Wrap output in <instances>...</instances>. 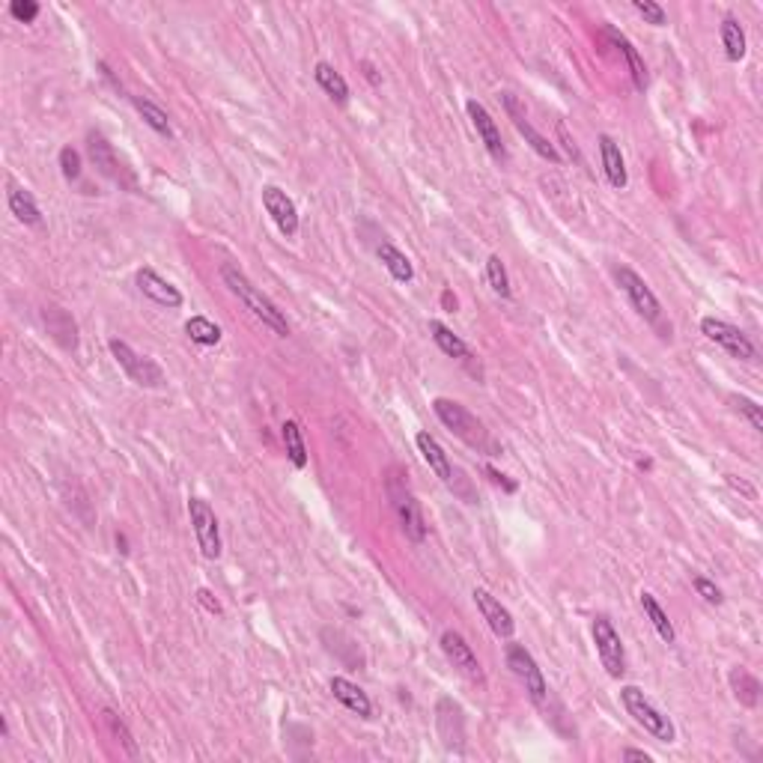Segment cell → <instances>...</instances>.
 <instances>
[{"mask_svg":"<svg viewBox=\"0 0 763 763\" xmlns=\"http://www.w3.org/2000/svg\"><path fill=\"white\" fill-rule=\"evenodd\" d=\"M9 15L22 24H33L39 15V4H33V0H13V4H9Z\"/></svg>","mask_w":763,"mask_h":763,"instance_id":"74e56055","label":"cell"},{"mask_svg":"<svg viewBox=\"0 0 763 763\" xmlns=\"http://www.w3.org/2000/svg\"><path fill=\"white\" fill-rule=\"evenodd\" d=\"M197 603L206 608V612H212V615H221V603L215 596H212V591H206V587H200L197 591Z\"/></svg>","mask_w":763,"mask_h":763,"instance_id":"f35d334b","label":"cell"},{"mask_svg":"<svg viewBox=\"0 0 763 763\" xmlns=\"http://www.w3.org/2000/svg\"><path fill=\"white\" fill-rule=\"evenodd\" d=\"M620 704H624L626 713L633 716L635 725L644 728L653 739H659V742H674L677 739L674 721H671L638 686H624V689H620Z\"/></svg>","mask_w":763,"mask_h":763,"instance_id":"277c9868","label":"cell"},{"mask_svg":"<svg viewBox=\"0 0 763 763\" xmlns=\"http://www.w3.org/2000/svg\"><path fill=\"white\" fill-rule=\"evenodd\" d=\"M501 101H504V110H507V117L513 119V126H516V131L519 135L525 138V144L531 147L537 156L540 158H546V161H552V165H558V161H561V152L555 149V144L552 140H548L546 135H540V131H537L534 126H531V119H528V114H525V108H522V101H519L513 93H501Z\"/></svg>","mask_w":763,"mask_h":763,"instance_id":"8fae6325","label":"cell"},{"mask_svg":"<svg viewBox=\"0 0 763 763\" xmlns=\"http://www.w3.org/2000/svg\"><path fill=\"white\" fill-rule=\"evenodd\" d=\"M60 170L69 182L81 179V152L75 147H63L60 149Z\"/></svg>","mask_w":763,"mask_h":763,"instance_id":"e575fe53","label":"cell"},{"mask_svg":"<svg viewBox=\"0 0 763 763\" xmlns=\"http://www.w3.org/2000/svg\"><path fill=\"white\" fill-rule=\"evenodd\" d=\"M721 33V45H725V54L730 63H739L742 57H746V30L737 22L734 15H725V22L719 27Z\"/></svg>","mask_w":763,"mask_h":763,"instance_id":"4316f807","label":"cell"},{"mask_svg":"<svg viewBox=\"0 0 763 763\" xmlns=\"http://www.w3.org/2000/svg\"><path fill=\"white\" fill-rule=\"evenodd\" d=\"M442 653L447 656V663L460 671L465 680H472V683H481V686L486 683L483 668H481V663H477L472 644H468V641L460 633H453V629L442 633Z\"/></svg>","mask_w":763,"mask_h":763,"instance_id":"5bb4252c","label":"cell"},{"mask_svg":"<svg viewBox=\"0 0 763 763\" xmlns=\"http://www.w3.org/2000/svg\"><path fill=\"white\" fill-rule=\"evenodd\" d=\"M465 114L468 119H472V126L477 131V138H481V144L486 147V152L498 161V165H504L507 158V147H504V138H501V129H498V123L492 119V114L486 110L481 101L477 99H468L465 101Z\"/></svg>","mask_w":763,"mask_h":763,"instance_id":"7c38bea8","label":"cell"},{"mask_svg":"<svg viewBox=\"0 0 763 763\" xmlns=\"http://www.w3.org/2000/svg\"><path fill=\"white\" fill-rule=\"evenodd\" d=\"M433 412H435V418H439L447 426V430H451L460 442H465L468 447H477V451H483V453H490V456L501 453V451H498V444L492 442V435L486 433V426L477 421L463 403L447 400V396H435Z\"/></svg>","mask_w":763,"mask_h":763,"instance_id":"7a4b0ae2","label":"cell"},{"mask_svg":"<svg viewBox=\"0 0 763 763\" xmlns=\"http://www.w3.org/2000/svg\"><path fill=\"white\" fill-rule=\"evenodd\" d=\"M9 212H13L22 224H27V227H39V224H43V212H39L36 200L27 188L9 191Z\"/></svg>","mask_w":763,"mask_h":763,"instance_id":"83f0119b","label":"cell"},{"mask_svg":"<svg viewBox=\"0 0 763 763\" xmlns=\"http://www.w3.org/2000/svg\"><path fill=\"white\" fill-rule=\"evenodd\" d=\"M594 644H596V653H599V663L608 671V677L620 680L626 671V647H624V638L615 629V624L608 620L606 615L594 617Z\"/></svg>","mask_w":763,"mask_h":763,"instance_id":"52a82bcc","label":"cell"},{"mask_svg":"<svg viewBox=\"0 0 763 763\" xmlns=\"http://www.w3.org/2000/svg\"><path fill=\"white\" fill-rule=\"evenodd\" d=\"M728 403L734 405V412H739L742 418L749 421V426L755 433H763V409H760V403H755L751 396H742V394H730L728 396Z\"/></svg>","mask_w":763,"mask_h":763,"instance_id":"d6a6232c","label":"cell"},{"mask_svg":"<svg viewBox=\"0 0 763 763\" xmlns=\"http://www.w3.org/2000/svg\"><path fill=\"white\" fill-rule=\"evenodd\" d=\"M474 606L477 612L483 615V620L490 624V629L498 638H513L516 633V620L513 615L507 612V606H501V599H495L490 591H483V587H474Z\"/></svg>","mask_w":763,"mask_h":763,"instance_id":"ac0fdd59","label":"cell"},{"mask_svg":"<svg viewBox=\"0 0 763 763\" xmlns=\"http://www.w3.org/2000/svg\"><path fill=\"white\" fill-rule=\"evenodd\" d=\"M131 105H135V110L140 114V119L156 131V135L161 138H170L173 135V129H170V117H167V110L165 108H158L156 101L147 99V96H131Z\"/></svg>","mask_w":763,"mask_h":763,"instance_id":"d4e9b609","label":"cell"},{"mask_svg":"<svg viewBox=\"0 0 763 763\" xmlns=\"http://www.w3.org/2000/svg\"><path fill=\"white\" fill-rule=\"evenodd\" d=\"M641 608H644L647 620H650V624H653L656 635L663 638L665 644H674V638H677V633H674V624H671V620H668L665 608L659 606V599H656L653 594H650V591H641Z\"/></svg>","mask_w":763,"mask_h":763,"instance_id":"484cf974","label":"cell"},{"mask_svg":"<svg viewBox=\"0 0 763 763\" xmlns=\"http://www.w3.org/2000/svg\"><path fill=\"white\" fill-rule=\"evenodd\" d=\"M691 587H695L698 596L704 599V603H710V606H721V599H725V596H721L719 587H716V582H710L707 576H695V578H691Z\"/></svg>","mask_w":763,"mask_h":763,"instance_id":"8d00e7d4","label":"cell"},{"mask_svg":"<svg viewBox=\"0 0 763 763\" xmlns=\"http://www.w3.org/2000/svg\"><path fill=\"white\" fill-rule=\"evenodd\" d=\"M262 209L269 212V218L274 221V227H278L283 236L287 239L299 236V209L287 191L278 186H262Z\"/></svg>","mask_w":763,"mask_h":763,"instance_id":"4fadbf2b","label":"cell"},{"mask_svg":"<svg viewBox=\"0 0 763 763\" xmlns=\"http://www.w3.org/2000/svg\"><path fill=\"white\" fill-rule=\"evenodd\" d=\"M186 334H188V338L195 340L197 346H218L221 338H224L221 325L212 322L209 317H191V320L186 322Z\"/></svg>","mask_w":763,"mask_h":763,"instance_id":"4dcf8cb0","label":"cell"},{"mask_svg":"<svg viewBox=\"0 0 763 763\" xmlns=\"http://www.w3.org/2000/svg\"><path fill=\"white\" fill-rule=\"evenodd\" d=\"M486 281H490V287H492L495 296H501V299L513 296L510 278H507V269H504V260L498 257V253H492V257L486 260Z\"/></svg>","mask_w":763,"mask_h":763,"instance_id":"1f68e13d","label":"cell"},{"mask_svg":"<svg viewBox=\"0 0 763 763\" xmlns=\"http://www.w3.org/2000/svg\"><path fill=\"white\" fill-rule=\"evenodd\" d=\"M624 760H644V763H650L653 758H650L647 751H641V749H624Z\"/></svg>","mask_w":763,"mask_h":763,"instance_id":"60d3db41","label":"cell"},{"mask_svg":"<svg viewBox=\"0 0 763 763\" xmlns=\"http://www.w3.org/2000/svg\"><path fill=\"white\" fill-rule=\"evenodd\" d=\"M188 516H191V525H195V537H197V546H200L203 558H209V561L221 558V528H218V516L209 507V501H203V498H191Z\"/></svg>","mask_w":763,"mask_h":763,"instance_id":"9c48e42d","label":"cell"},{"mask_svg":"<svg viewBox=\"0 0 763 763\" xmlns=\"http://www.w3.org/2000/svg\"><path fill=\"white\" fill-rule=\"evenodd\" d=\"M507 668L519 677V683L525 686L528 698H531L534 704H546L548 683H546L540 665H537V659L525 650V644H507Z\"/></svg>","mask_w":763,"mask_h":763,"instance_id":"ba28073f","label":"cell"},{"mask_svg":"<svg viewBox=\"0 0 763 763\" xmlns=\"http://www.w3.org/2000/svg\"><path fill=\"white\" fill-rule=\"evenodd\" d=\"M376 257L382 260V266L388 269V274L396 281V283H409L415 278V266H412V260L405 257V253L391 245V242H382L379 248H376Z\"/></svg>","mask_w":763,"mask_h":763,"instance_id":"603a6c76","label":"cell"},{"mask_svg":"<svg viewBox=\"0 0 763 763\" xmlns=\"http://www.w3.org/2000/svg\"><path fill=\"white\" fill-rule=\"evenodd\" d=\"M633 9L641 18H644L647 24H653V27H665L668 24V13L659 4H653V0H633Z\"/></svg>","mask_w":763,"mask_h":763,"instance_id":"836d02e7","label":"cell"},{"mask_svg":"<svg viewBox=\"0 0 763 763\" xmlns=\"http://www.w3.org/2000/svg\"><path fill=\"white\" fill-rule=\"evenodd\" d=\"M599 158H603L606 179L612 182L615 188H626V182H629L626 161H624V152H620V147L615 144L612 135H599Z\"/></svg>","mask_w":763,"mask_h":763,"instance_id":"ffe728a7","label":"cell"},{"mask_svg":"<svg viewBox=\"0 0 763 763\" xmlns=\"http://www.w3.org/2000/svg\"><path fill=\"white\" fill-rule=\"evenodd\" d=\"M701 334H704L707 340H713L716 346H721L725 352H730L734 358H742V361L758 358L755 343H751L746 334L737 329V325H730V322H725V320L704 317V320H701Z\"/></svg>","mask_w":763,"mask_h":763,"instance_id":"30bf717a","label":"cell"},{"mask_svg":"<svg viewBox=\"0 0 763 763\" xmlns=\"http://www.w3.org/2000/svg\"><path fill=\"white\" fill-rule=\"evenodd\" d=\"M615 281H617L620 292H624V296L629 299V304H633V310L638 313L641 320L650 322V325L663 322V304H659L656 292L647 287V281L641 278L638 272H633L629 266H617L615 269Z\"/></svg>","mask_w":763,"mask_h":763,"instance_id":"8992f818","label":"cell"},{"mask_svg":"<svg viewBox=\"0 0 763 763\" xmlns=\"http://www.w3.org/2000/svg\"><path fill=\"white\" fill-rule=\"evenodd\" d=\"M135 283H138V290L144 292V296L152 301V304H158V308H167V310H176L186 304V296L173 287L170 281H165L156 269H140L135 274Z\"/></svg>","mask_w":763,"mask_h":763,"instance_id":"2e32d148","label":"cell"},{"mask_svg":"<svg viewBox=\"0 0 763 763\" xmlns=\"http://www.w3.org/2000/svg\"><path fill=\"white\" fill-rule=\"evenodd\" d=\"M486 474H490V477H492V481H495V483H501V486H504V490H507V492H516V483H513V481H507V474H501V472H495V468H492V465H486Z\"/></svg>","mask_w":763,"mask_h":763,"instance_id":"ab89813d","label":"cell"},{"mask_svg":"<svg viewBox=\"0 0 763 763\" xmlns=\"http://www.w3.org/2000/svg\"><path fill=\"white\" fill-rule=\"evenodd\" d=\"M730 686H734V695L739 704L746 707H755L758 698H760V683L755 674H749L746 668H734L730 671Z\"/></svg>","mask_w":763,"mask_h":763,"instance_id":"f546056e","label":"cell"},{"mask_svg":"<svg viewBox=\"0 0 763 763\" xmlns=\"http://www.w3.org/2000/svg\"><path fill=\"white\" fill-rule=\"evenodd\" d=\"M110 355H114V361L123 367V373L129 376L131 382L140 385V388H161L167 379H165V370H161L158 361H152L149 355H138L126 340H110L108 343Z\"/></svg>","mask_w":763,"mask_h":763,"instance_id":"5b68a950","label":"cell"},{"mask_svg":"<svg viewBox=\"0 0 763 763\" xmlns=\"http://www.w3.org/2000/svg\"><path fill=\"white\" fill-rule=\"evenodd\" d=\"M608 39H612V45L620 51V54H624L626 66H629V75H633L635 90H641V93H644V87H647V66H644V57H641L638 48L629 43L624 33H617V30H608Z\"/></svg>","mask_w":763,"mask_h":763,"instance_id":"7402d4cb","label":"cell"},{"mask_svg":"<svg viewBox=\"0 0 763 763\" xmlns=\"http://www.w3.org/2000/svg\"><path fill=\"white\" fill-rule=\"evenodd\" d=\"M105 721H108V728L114 730V737H119V742L126 746L129 755H138V746H135V737L129 734V728L123 725V719H119L117 713H110V710H105Z\"/></svg>","mask_w":763,"mask_h":763,"instance_id":"d590c367","label":"cell"},{"mask_svg":"<svg viewBox=\"0 0 763 763\" xmlns=\"http://www.w3.org/2000/svg\"><path fill=\"white\" fill-rule=\"evenodd\" d=\"M430 334H433V340L435 346L447 355V358H456V361H463V364H472L474 361V352H472V346H468L460 334H453L451 329H447L444 322H430Z\"/></svg>","mask_w":763,"mask_h":763,"instance_id":"44dd1931","label":"cell"},{"mask_svg":"<svg viewBox=\"0 0 763 763\" xmlns=\"http://www.w3.org/2000/svg\"><path fill=\"white\" fill-rule=\"evenodd\" d=\"M221 281L227 283V290L236 296L245 308L257 317L262 325H269V329L278 334V338H287L290 334V322L287 317H283V310L274 304L266 292H262L260 287H253V281L248 278L245 272H242L239 266H233V262H224L221 266Z\"/></svg>","mask_w":763,"mask_h":763,"instance_id":"6da1fadb","label":"cell"},{"mask_svg":"<svg viewBox=\"0 0 763 763\" xmlns=\"http://www.w3.org/2000/svg\"><path fill=\"white\" fill-rule=\"evenodd\" d=\"M87 152H90V158H93V165L99 167L101 176H108V179H114L119 182V186H135L131 182V176H126V167H123V161H119L117 156V149L108 144V138L101 135V131H90L87 135Z\"/></svg>","mask_w":763,"mask_h":763,"instance_id":"9a60e30c","label":"cell"},{"mask_svg":"<svg viewBox=\"0 0 763 763\" xmlns=\"http://www.w3.org/2000/svg\"><path fill=\"white\" fill-rule=\"evenodd\" d=\"M281 435H283V444H287V456H290V463L296 465V468H304V465H308V444H304L301 426H299L296 421H283Z\"/></svg>","mask_w":763,"mask_h":763,"instance_id":"f1b7e54d","label":"cell"},{"mask_svg":"<svg viewBox=\"0 0 763 763\" xmlns=\"http://www.w3.org/2000/svg\"><path fill=\"white\" fill-rule=\"evenodd\" d=\"M385 490H388L391 510L396 516V522H400L403 534L409 537L412 543H424L426 540V519H424V510H421L418 498H415V492L409 490V483H405V477H403L400 468H391V472H388Z\"/></svg>","mask_w":763,"mask_h":763,"instance_id":"3957f363","label":"cell"},{"mask_svg":"<svg viewBox=\"0 0 763 763\" xmlns=\"http://www.w3.org/2000/svg\"><path fill=\"white\" fill-rule=\"evenodd\" d=\"M329 689H331V695L338 698L346 710H349V713L361 716V719L373 716V701L358 683H352V680H346V677H331Z\"/></svg>","mask_w":763,"mask_h":763,"instance_id":"d6986e66","label":"cell"},{"mask_svg":"<svg viewBox=\"0 0 763 763\" xmlns=\"http://www.w3.org/2000/svg\"><path fill=\"white\" fill-rule=\"evenodd\" d=\"M313 78H317V84L325 90V96H331L338 105H346V101H349V84H346V78L331 63L320 60V63L313 66Z\"/></svg>","mask_w":763,"mask_h":763,"instance_id":"cb8c5ba5","label":"cell"},{"mask_svg":"<svg viewBox=\"0 0 763 763\" xmlns=\"http://www.w3.org/2000/svg\"><path fill=\"white\" fill-rule=\"evenodd\" d=\"M415 444H418V451H421V456H424V463L433 468V474L439 477V481L444 483V486H451V490H456V481H460V472H456L453 468V463H451V456L444 453V447L435 442V435H430L426 430H421L418 435H415Z\"/></svg>","mask_w":763,"mask_h":763,"instance_id":"e0dca14e","label":"cell"}]
</instances>
